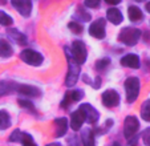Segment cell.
I'll use <instances>...</instances> for the list:
<instances>
[{
  "mask_svg": "<svg viewBox=\"0 0 150 146\" xmlns=\"http://www.w3.org/2000/svg\"><path fill=\"white\" fill-rule=\"evenodd\" d=\"M68 28L71 29L73 33H81L82 32V26L80 23H76V21H71L68 24Z\"/></svg>",
  "mask_w": 150,
  "mask_h": 146,
  "instance_id": "4316f807",
  "label": "cell"
},
{
  "mask_svg": "<svg viewBox=\"0 0 150 146\" xmlns=\"http://www.w3.org/2000/svg\"><path fill=\"white\" fill-rule=\"evenodd\" d=\"M19 104H20V106L28 108V109H31V110H33V109H35L33 105H32L29 101H27V100H21V99H20V100H19Z\"/></svg>",
  "mask_w": 150,
  "mask_h": 146,
  "instance_id": "1f68e13d",
  "label": "cell"
},
{
  "mask_svg": "<svg viewBox=\"0 0 150 146\" xmlns=\"http://www.w3.org/2000/svg\"><path fill=\"white\" fill-rule=\"evenodd\" d=\"M89 33L91 36L96 37V39L101 40L105 37V20L98 19L97 21L92 23V26L89 27Z\"/></svg>",
  "mask_w": 150,
  "mask_h": 146,
  "instance_id": "9c48e42d",
  "label": "cell"
},
{
  "mask_svg": "<svg viewBox=\"0 0 150 146\" xmlns=\"http://www.w3.org/2000/svg\"><path fill=\"white\" fill-rule=\"evenodd\" d=\"M20 142L23 143V146H37L36 143L33 142L32 137L29 134H27V133H23V134H21V141H20Z\"/></svg>",
  "mask_w": 150,
  "mask_h": 146,
  "instance_id": "d4e9b609",
  "label": "cell"
},
{
  "mask_svg": "<svg viewBox=\"0 0 150 146\" xmlns=\"http://www.w3.org/2000/svg\"><path fill=\"white\" fill-rule=\"evenodd\" d=\"M12 23H13V20H12V17L9 16L8 13L0 11V24H1V26L9 27V26H12Z\"/></svg>",
  "mask_w": 150,
  "mask_h": 146,
  "instance_id": "603a6c76",
  "label": "cell"
},
{
  "mask_svg": "<svg viewBox=\"0 0 150 146\" xmlns=\"http://www.w3.org/2000/svg\"><path fill=\"white\" fill-rule=\"evenodd\" d=\"M72 59L77 62L79 65L84 64L85 60H86V48H85L84 43L80 41V40H76V41L72 43Z\"/></svg>",
  "mask_w": 150,
  "mask_h": 146,
  "instance_id": "277c9868",
  "label": "cell"
},
{
  "mask_svg": "<svg viewBox=\"0 0 150 146\" xmlns=\"http://www.w3.org/2000/svg\"><path fill=\"white\" fill-rule=\"evenodd\" d=\"M9 125H11V120H9L8 113L4 110H0V130L9 128Z\"/></svg>",
  "mask_w": 150,
  "mask_h": 146,
  "instance_id": "44dd1931",
  "label": "cell"
},
{
  "mask_svg": "<svg viewBox=\"0 0 150 146\" xmlns=\"http://www.w3.org/2000/svg\"><path fill=\"white\" fill-rule=\"evenodd\" d=\"M146 11L150 13V1H149V3H146Z\"/></svg>",
  "mask_w": 150,
  "mask_h": 146,
  "instance_id": "d590c367",
  "label": "cell"
},
{
  "mask_svg": "<svg viewBox=\"0 0 150 146\" xmlns=\"http://www.w3.org/2000/svg\"><path fill=\"white\" fill-rule=\"evenodd\" d=\"M54 126H56L54 135H56V137H62V135L67 133V130H68V120H67L65 117L56 118V120H54Z\"/></svg>",
  "mask_w": 150,
  "mask_h": 146,
  "instance_id": "4fadbf2b",
  "label": "cell"
},
{
  "mask_svg": "<svg viewBox=\"0 0 150 146\" xmlns=\"http://www.w3.org/2000/svg\"><path fill=\"white\" fill-rule=\"evenodd\" d=\"M79 110L82 113L84 120L86 121V122H89V124H94V122L98 121V118H100L98 112H97L91 104H82L81 106L79 108Z\"/></svg>",
  "mask_w": 150,
  "mask_h": 146,
  "instance_id": "52a82bcc",
  "label": "cell"
},
{
  "mask_svg": "<svg viewBox=\"0 0 150 146\" xmlns=\"http://www.w3.org/2000/svg\"><path fill=\"white\" fill-rule=\"evenodd\" d=\"M136 1H139V3H141V1H145V0H136Z\"/></svg>",
  "mask_w": 150,
  "mask_h": 146,
  "instance_id": "f35d334b",
  "label": "cell"
},
{
  "mask_svg": "<svg viewBox=\"0 0 150 146\" xmlns=\"http://www.w3.org/2000/svg\"><path fill=\"white\" fill-rule=\"evenodd\" d=\"M81 140L84 146H96L94 145V134L92 129H85L81 134Z\"/></svg>",
  "mask_w": 150,
  "mask_h": 146,
  "instance_id": "2e32d148",
  "label": "cell"
},
{
  "mask_svg": "<svg viewBox=\"0 0 150 146\" xmlns=\"http://www.w3.org/2000/svg\"><path fill=\"white\" fill-rule=\"evenodd\" d=\"M69 97H71L72 102L74 101H80V100L84 97V92H82L81 89H77V90H72V92H69Z\"/></svg>",
  "mask_w": 150,
  "mask_h": 146,
  "instance_id": "484cf974",
  "label": "cell"
},
{
  "mask_svg": "<svg viewBox=\"0 0 150 146\" xmlns=\"http://www.w3.org/2000/svg\"><path fill=\"white\" fill-rule=\"evenodd\" d=\"M84 116H82V113L80 112V110H77V112H73L72 113V117H71V128L76 132V130H80L82 126V124H84Z\"/></svg>",
  "mask_w": 150,
  "mask_h": 146,
  "instance_id": "9a60e30c",
  "label": "cell"
},
{
  "mask_svg": "<svg viewBox=\"0 0 150 146\" xmlns=\"http://www.w3.org/2000/svg\"><path fill=\"white\" fill-rule=\"evenodd\" d=\"M65 55H67V59H68V64H69V72H68V76H67L65 80V85L67 86H73L74 84L77 82L80 76V65L72 59L71 53H69L68 48H65Z\"/></svg>",
  "mask_w": 150,
  "mask_h": 146,
  "instance_id": "6da1fadb",
  "label": "cell"
},
{
  "mask_svg": "<svg viewBox=\"0 0 150 146\" xmlns=\"http://www.w3.org/2000/svg\"><path fill=\"white\" fill-rule=\"evenodd\" d=\"M125 90H126V101L134 102L139 94V80L137 77H129L125 81Z\"/></svg>",
  "mask_w": 150,
  "mask_h": 146,
  "instance_id": "7a4b0ae2",
  "label": "cell"
},
{
  "mask_svg": "<svg viewBox=\"0 0 150 146\" xmlns=\"http://www.w3.org/2000/svg\"><path fill=\"white\" fill-rule=\"evenodd\" d=\"M127 15H129V19L134 23L141 21L142 17H144L142 11L138 8V7H134V6H130L129 8H127Z\"/></svg>",
  "mask_w": 150,
  "mask_h": 146,
  "instance_id": "e0dca14e",
  "label": "cell"
},
{
  "mask_svg": "<svg viewBox=\"0 0 150 146\" xmlns=\"http://www.w3.org/2000/svg\"><path fill=\"white\" fill-rule=\"evenodd\" d=\"M108 4H112V6H117V4L121 3V0H105Z\"/></svg>",
  "mask_w": 150,
  "mask_h": 146,
  "instance_id": "e575fe53",
  "label": "cell"
},
{
  "mask_svg": "<svg viewBox=\"0 0 150 146\" xmlns=\"http://www.w3.org/2000/svg\"><path fill=\"white\" fill-rule=\"evenodd\" d=\"M102 102L105 106L108 108H113L117 106L120 102V96L116 90H106L102 93Z\"/></svg>",
  "mask_w": 150,
  "mask_h": 146,
  "instance_id": "30bf717a",
  "label": "cell"
},
{
  "mask_svg": "<svg viewBox=\"0 0 150 146\" xmlns=\"http://www.w3.org/2000/svg\"><path fill=\"white\" fill-rule=\"evenodd\" d=\"M16 90L24 96H29V97H39L41 94V90L32 85H17Z\"/></svg>",
  "mask_w": 150,
  "mask_h": 146,
  "instance_id": "7c38bea8",
  "label": "cell"
},
{
  "mask_svg": "<svg viewBox=\"0 0 150 146\" xmlns=\"http://www.w3.org/2000/svg\"><path fill=\"white\" fill-rule=\"evenodd\" d=\"M112 146H120V145H118V143H113V145H112Z\"/></svg>",
  "mask_w": 150,
  "mask_h": 146,
  "instance_id": "74e56055",
  "label": "cell"
},
{
  "mask_svg": "<svg viewBox=\"0 0 150 146\" xmlns=\"http://www.w3.org/2000/svg\"><path fill=\"white\" fill-rule=\"evenodd\" d=\"M76 16H80V19L82 21H89L91 20V13H88V12L85 11L84 7H79V9L76 11Z\"/></svg>",
  "mask_w": 150,
  "mask_h": 146,
  "instance_id": "cb8c5ba5",
  "label": "cell"
},
{
  "mask_svg": "<svg viewBox=\"0 0 150 146\" xmlns=\"http://www.w3.org/2000/svg\"><path fill=\"white\" fill-rule=\"evenodd\" d=\"M17 89V84L15 82H8V81H0V97L4 94L13 92Z\"/></svg>",
  "mask_w": 150,
  "mask_h": 146,
  "instance_id": "d6986e66",
  "label": "cell"
},
{
  "mask_svg": "<svg viewBox=\"0 0 150 146\" xmlns=\"http://www.w3.org/2000/svg\"><path fill=\"white\" fill-rule=\"evenodd\" d=\"M138 128H139V124H138V120H137V117H134V116H127V117L125 118V122H124V134H125V137H126L129 141H130L132 138L136 135Z\"/></svg>",
  "mask_w": 150,
  "mask_h": 146,
  "instance_id": "8992f818",
  "label": "cell"
},
{
  "mask_svg": "<svg viewBox=\"0 0 150 146\" xmlns=\"http://www.w3.org/2000/svg\"><path fill=\"white\" fill-rule=\"evenodd\" d=\"M13 8L19 12L21 16L28 17L32 11V3L31 0H11Z\"/></svg>",
  "mask_w": 150,
  "mask_h": 146,
  "instance_id": "ba28073f",
  "label": "cell"
},
{
  "mask_svg": "<svg viewBox=\"0 0 150 146\" xmlns=\"http://www.w3.org/2000/svg\"><path fill=\"white\" fill-rule=\"evenodd\" d=\"M141 117L144 118L145 121L150 122V100H146V101L142 104V106H141Z\"/></svg>",
  "mask_w": 150,
  "mask_h": 146,
  "instance_id": "7402d4cb",
  "label": "cell"
},
{
  "mask_svg": "<svg viewBox=\"0 0 150 146\" xmlns=\"http://www.w3.org/2000/svg\"><path fill=\"white\" fill-rule=\"evenodd\" d=\"M106 19H108L112 24L118 26V24H121L122 23L124 17H122V13L117 8H109L108 11H106Z\"/></svg>",
  "mask_w": 150,
  "mask_h": 146,
  "instance_id": "5bb4252c",
  "label": "cell"
},
{
  "mask_svg": "<svg viewBox=\"0 0 150 146\" xmlns=\"http://www.w3.org/2000/svg\"><path fill=\"white\" fill-rule=\"evenodd\" d=\"M109 64H110V60H109V59H102V60H100V61H97L96 68L98 70H104Z\"/></svg>",
  "mask_w": 150,
  "mask_h": 146,
  "instance_id": "83f0119b",
  "label": "cell"
},
{
  "mask_svg": "<svg viewBox=\"0 0 150 146\" xmlns=\"http://www.w3.org/2000/svg\"><path fill=\"white\" fill-rule=\"evenodd\" d=\"M121 65L127 68H133V69H138L139 68V57L137 55L129 53L121 59Z\"/></svg>",
  "mask_w": 150,
  "mask_h": 146,
  "instance_id": "8fae6325",
  "label": "cell"
},
{
  "mask_svg": "<svg viewBox=\"0 0 150 146\" xmlns=\"http://www.w3.org/2000/svg\"><path fill=\"white\" fill-rule=\"evenodd\" d=\"M21 134H23V133L20 132V130L16 129L11 134V137H9V141H11V142H20V141H21Z\"/></svg>",
  "mask_w": 150,
  "mask_h": 146,
  "instance_id": "f1b7e54d",
  "label": "cell"
},
{
  "mask_svg": "<svg viewBox=\"0 0 150 146\" xmlns=\"http://www.w3.org/2000/svg\"><path fill=\"white\" fill-rule=\"evenodd\" d=\"M71 104H72V100H71V97H69V93H67L65 99L62 100V104H61V106H62V108H68Z\"/></svg>",
  "mask_w": 150,
  "mask_h": 146,
  "instance_id": "d6a6232c",
  "label": "cell"
},
{
  "mask_svg": "<svg viewBox=\"0 0 150 146\" xmlns=\"http://www.w3.org/2000/svg\"><path fill=\"white\" fill-rule=\"evenodd\" d=\"M120 40L124 43L125 45H136L138 43L139 37H141V31L137 28H130V27H127V28H124L120 33Z\"/></svg>",
  "mask_w": 150,
  "mask_h": 146,
  "instance_id": "3957f363",
  "label": "cell"
},
{
  "mask_svg": "<svg viewBox=\"0 0 150 146\" xmlns=\"http://www.w3.org/2000/svg\"><path fill=\"white\" fill-rule=\"evenodd\" d=\"M142 140H144V143L147 146H150V128H146L142 133Z\"/></svg>",
  "mask_w": 150,
  "mask_h": 146,
  "instance_id": "f546056e",
  "label": "cell"
},
{
  "mask_svg": "<svg viewBox=\"0 0 150 146\" xmlns=\"http://www.w3.org/2000/svg\"><path fill=\"white\" fill-rule=\"evenodd\" d=\"M94 81H96V82H94V84H92V86H93L94 89H98V88L101 86V79H100V77H97Z\"/></svg>",
  "mask_w": 150,
  "mask_h": 146,
  "instance_id": "836d02e7",
  "label": "cell"
},
{
  "mask_svg": "<svg viewBox=\"0 0 150 146\" xmlns=\"http://www.w3.org/2000/svg\"><path fill=\"white\" fill-rule=\"evenodd\" d=\"M47 146H61L60 143H49V145H47Z\"/></svg>",
  "mask_w": 150,
  "mask_h": 146,
  "instance_id": "8d00e7d4",
  "label": "cell"
},
{
  "mask_svg": "<svg viewBox=\"0 0 150 146\" xmlns=\"http://www.w3.org/2000/svg\"><path fill=\"white\" fill-rule=\"evenodd\" d=\"M13 51H12V47L9 45L8 41L6 40H0V57H9L12 56Z\"/></svg>",
  "mask_w": 150,
  "mask_h": 146,
  "instance_id": "ffe728a7",
  "label": "cell"
},
{
  "mask_svg": "<svg viewBox=\"0 0 150 146\" xmlns=\"http://www.w3.org/2000/svg\"><path fill=\"white\" fill-rule=\"evenodd\" d=\"M100 1L101 0H84L85 6L89 7V8H97L100 6Z\"/></svg>",
  "mask_w": 150,
  "mask_h": 146,
  "instance_id": "4dcf8cb0",
  "label": "cell"
},
{
  "mask_svg": "<svg viewBox=\"0 0 150 146\" xmlns=\"http://www.w3.org/2000/svg\"><path fill=\"white\" fill-rule=\"evenodd\" d=\"M7 33H8V36H11L12 40H15L17 44H27V37H25V35L20 33L17 29H15V28L11 29V28H9L8 31H7Z\"/></svg>",
  "mask_w": 150,
  "mask_h": 146,
  "instance_id": "ac0fdd59",
  "label": "cell"
},
{
  "mask_svg": "<svg viewBox=\"0 0 150 146\" xmlns=\"http://www.w3.org/2000/svg\"><path fill=\"white\" fill-rule=\"evenodd\" d=\"M20 59L23 60L24 62H27L28 65H32V67H39L42 62V56L39 53V52L33 51V49H24L21 53H20Z\"/></svg>",
  "mask_w": 150,
  "mask_h": 146,
  "instance_id": "5b68a950",
  "label": "cell"
}]
</instances>
